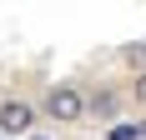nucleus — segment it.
<instances>
[{"label":"nucleus","mask_w":146,"mask_h":140,"mask_svg":"<svg viewBox=\"0 0 146 140\" xmlns=\"http://www.w3.org/2000/svg\"><path fill=\"white\" fill-rule=\"evenodd\" d=\"M45 110L56 115V120H66V125H71V120H81V115H86V95H81L76 85H56V90L45 95Z\"/></svg>","instance_id":"1"},{"label":"nucleus","mask_w":146,"mask_h":140,"mask_svg":"<svg viewBox=\"0 0 146 140\" xmlns=\"http://www.w3.org/2000/svg\"><path fill=\"white\" fill-rule=\"evenodd\" d=\"M136 135H141V125H116L111 130V140H136Z\"/></svg>","instance_id":"4"},{"label":"nucleus","mask_w":146,"mask_h":140,"mask_svg":"<svg viewBox=\"0 0 146 140\" xmlns=\"http://www.w3.org/2000/svg\"><path fill=\"white\" fill-rule=\"evenodd\" d=\"M30 140H45V135H30Z\"/></svg>","instance_id":"6"},{"label":"nucleus","mask_w":146,"mask_h":140,"mask_svg":"<svg viewBox=\"0 0 146 140\" xmlns=\"http://www.w3.org/2000/svg\"><path fill=\"white\" fill-rule=\"evenodd\" d=\"M136 95H141V100H146V75H141V80H136Z\"/></svg>","instance_id":"5"},{"label":"nucleus","mask_w":146,"mask_h":140,"mask_svg":"<svg viewBox=\"0 0 146 140\" xmlns=\"http://www.w3.org/2000/svg\"><path fill=\"white\" fill-rule=\"evenodd\" d=\"M126 60H131L136 70H146V45H131V50H126Z\"/></svg>","instance_id":"3"},{"label":"nucleus","mask_w":146,"mask_h":140,"mask_svg":"<svg viewBox=\"0 0 146 140\" xmlns=\"http://www.w3.org/2000/svg\"><path fill=\"white\" fill-rule=\"evenodd\" d=\"M30 125H35V110L25 100H5L0 105V135H25Z\"/></svg>","instance_id":"2"}]
</instances>
